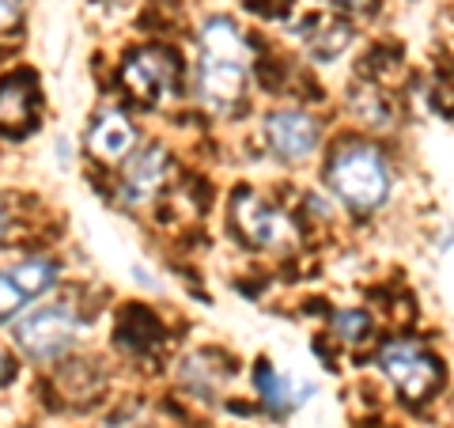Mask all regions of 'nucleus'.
<instances>
[{
	"instance_id": "1",
	"label": "nucleus",
	"mask_w": 454,
	"mask_h": 428,
	"mask_svg": "<svg viewBox=\"0 0 454 428\" xmlns=\"http://www.w3.org/2000/svg\"><path fill=\"white\" fill-rule=\"evenodd\" d=\"M247 91V38L231 20H208L197 57V99L216 110L235 114Z\"/></svg>"
},
{
	"instance_id": "2",
	"label": "nucleus",
	"mask_w": 454,
	"mask_h": 428,
	"mask_svg": "<svg viewBox=\"0 0 454 428\" xmlns=\"http://www.w3.org/2000/svg\"><path fill=\"white\" fill-rule=\"evenodd\" d=\"M325 182H330V190L352 212H360V217L375 212L390 197V167H387V160L379 155V148L360 145V140L337 148V155L330 160V170H325Z\"/></svg>"
},
{
	"instance_id": "3",
	"label": "nucleus",
	"mask_w": 454,
	"mask_h": 428,
	"mask_svg": "<svg viewBox=\"0 0 454 428\" xmlns=\"http://www.w3.org/2000/svg\"><path fill=\"white\" fill-rule=\"evenodd\" d=\"M80 326H83L80 311L73 304H65V299H57V304H46V307L31 311V315H23L16 322V330H12V337H16V345L27 361L46 364L76 345Z\"/></svg>"
},
{
	"instance_id": "4",
	"label": "nucleus",
	"mask_w": 454,
	"mask_h": 428,
	"mask_svg": "<svg viewBox=\"0 0 454 428\" xmlns=\"http://www.w3.org/2000/svg\"><path fill=\"white\" fill-rule=\"evenodd\" d=\"M379 364L397 387V394L413 406H424L443 387V364L424 345H417V341H387L379 353Z\"/></svg>"
},
{
	"instance_id": "5",
	"label": "nucleus",
	"mask_w": 454,
	"mask_h": 428,
	"mask_svg": "<svg viewBox=\"0 0 454 428\" xmlns=\"http://www.w3.org/2000/svg\"><path fill=\"white\" fill-rule=\"evenodd\" d=\"M121 83L129 88L133 99L145 107H163L178 95L182 88V61L175 50L167 46H140L125 57L121 65Z\"/></svg>"
},
{
	"instance_id": "6",
	"label": "nucleus",
	"mask_w": 454,
	"mask_h": 428,
	"mask_svg": "<svg viewBox=\"0 0 454 428\" xmlns=\"http://www.w3.org/2000/svg\"><path fill=\"white\" fill-rule=\"evenodd\" d=\"M231 224L239 239L247 247H262V250H284L295 242V224L288 212H280L277 205H269L262 194L254 190H235L231 197Z\"/></svg>"
},
{
	"instance_id": "7",
	"label": "nucleus",
	"mask_w": 454,
	"mask_h": 428,
	"mask_svg": "<svg viewBox=\"0 0 454 428\" xmlns=\"http://www.w3.org/2000/svg\"><path fill=\"white\" fill-rule=\"evenodd\" d=\"M57 277H61V269L53 258H27L20 266L0 269V322H12L31 299L46 296Z\"/></svg>"
},
{
	"instance_id": "8",
	"label": "nucleus",
	"mask_w": 454,
	"mask_h": 428,
	"mask_svg": "<svg viewBox=\"0 0 454 428\" xmlns=\"http://www.w3.org/2000/svg\"><path fill=\"white\" fill-rule=\"evenodd\" d=\"M318 137H322V130L307 110H277V114H269V122H265L269 148H273V155L284 163H303L307 155L318 148Z\"/></svg>"
},
{
	"instance_id": "9",
	"label": "nucleus",
	"mask_w": 454,
	"mask_h": 428,
	"mask_svg": "<svg viewBox=\"0 0 454 428\" xmlns=\"http://www.w3.org/2000/svg\"><path fill=\"white\" fill-rule=\"evenodd\" d=\"M170 178V155L160 145H148L145 152H137L129 163H125V175H121V202L129 209L148 205L155 194L167 186Z\"/></svg>"
},
{
	"instance_id": "10",
	"label": "nucleus",
	"mask_w": 454,
	"mask_h": 428,
	"mask_svg": "<svg viewBox=\"0 0 454 428\" xmlns=\"http://www.w3.org/2000/svg\"><path fill=\"white\" fill-rule=\"evenodd\" d=\"M38 122V83L31 73H12L0 80V133L23 137Z\"/></svg>"
},
{
	"instance_id": "11",
	"label": "nucleus",
	"mask_w": 454,
	"mask_h": 428,
	"mask_svg": "<svg viewBox=\"0 0 454 428\" xmlns=\"http://www.w3.org/2000/svg\"><path fill=\"white\" fill-rule=\"evenodd\" d=\"M137 145V130L129 125V118H125L121 110H106V114H98L95 125H91V133H88V148L98 163H118L125 160V155L133 152Z\"/></svg>"
},
{
	"instance_id": "12",
	"label": "nucleus",
	"mask_w": 454,
	"mask_h": 428,
	"mask_svg": "<svg viewBox=\"0 0 454 428\" xmlns=\"http://www.w3.org/2000/svg\"><path fill=\"white\" fill-rule=\"evenodd\" d=\"M254 387H258L262 406L273 409V413H292L300 402H307L310 391H315L310 383H300V379H292V376H280L269 361H258V368H254Z\"/></svg>"
},
{
	"instance_id": "13",
	"label": "nucleus",
	"mask_w": 454,
	"mask_h": 428,
	"mask_svg": "<svg viewBox=\"0 0 454 428\" xmlns=\"http://www.w3.org/2000/svg\"><path fill=\"white\" fill-rule=\"evenodd\" d=\"M307 31H315V35H307V42L318 61H330V57H337L352 42V27L340 20H318V23H310Z\"/></svg>"
},
{
	"instance_id": "14",
	"label": "nucleus",
	"mask_w": 454,
	"mask_h": 428,
	"mask_svg": "<svg viewBox=\"0 0 454 428\" xmlns=\"http://www.w3.org/2000/svg\"><path fill=\"white\" fill-rule=\"evenodd\" d=\"M367 330H372V319H367L364 311H337V315H333V337L337 341L356 345V341L367 337Z\"/></svg>"
},
{
	"instance_id": "15",
	"label": "nucleus",
	"mask_w": 454,
	"mask_h": 428,
	"mask_svg": "<svg viewBox=\"0 0 454 428\" xmlns=\"http://www.w3.org/2000/svg\"><path fill=\"white\" fill-rule=\"evenodd\" d=\"M23 20V0H0V35L16 31Z\"/></svg>"
},
{
	"instance_id": "16",
	"label": "nucleus",
	"mask_w": 454,
	"mask_h": 428,
	"mask_svg": "<svg viewBox=\"0 0 454 428\" xmlns=\"http://www.w3.org/2000/svg\"><path fill=\"white\" fill-rule=\"evenodd\" d=\"M322 4H330L337 12H356V16H360V12H372L379 0H322Z\"/></svg>"
},
{
	"instance_id": "17",
	"label": "nucleus",
	"mask_w": 454,
	"mask_h": 428,
	"mask_svg": "<svg viewBox=\"0 0 454 428\" xmlns=\"http://www.w3.org/2000/svg\"><path fill=\"white\" fill-rule=\"evenodd\" d=\"M12 379H16V361H12V356L0 349V387H8Z\"/></svg>"
},
{
	"instance_id": "18",
	"label": "nucleus",
	"mask_w": 454,
	"mask_h": 428,
	"mask_svg": "<svg viewBox=\"0 0 454 428\" xmlns=\"http://www.w3.org/2000/svg\"><path fill=\"white\" fill-rule=\"evenodd\" d=\"M106 428H145V424H140V421H133V417H114Z\"/></svg>"
},
{
	"instance_id": "19",
	"label": "nucleus",
	"mask_w": 454,
	"mask_h": 428,
	"mask_svg": "<svg viewBox=\"0 0 454 428\" xmlns=\"http://www.w3.org/2000/svg\"><path fill=\"white\" fill-rule=\"evenodd\" d=\"M8 239V212H4V202H0V242Z\"/></svg>"
}]
</instances>
